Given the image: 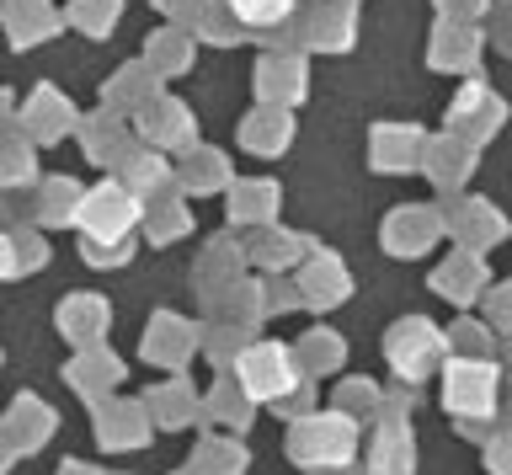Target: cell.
<instances>
[{
    "instance_id": "cell-1",
    "label": "cell",
    "mask_w": 512,
    "mask_h": 475,
    "mask_svg": "<svg viewBox=\"0 0 512 475\" xmlns=\"http://www.w3.org/2000/svg\"><path fill=\"white\" fill-rule=\"evenodd\" d=\"M230 6L246 22H278V17H288V0H230Z\"/></svg>"
}]
</instances>
